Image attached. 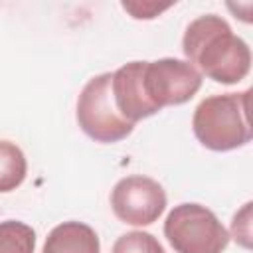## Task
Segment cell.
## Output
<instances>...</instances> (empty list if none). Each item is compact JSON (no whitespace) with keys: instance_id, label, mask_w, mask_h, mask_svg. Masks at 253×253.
<instances>
[{"instance_id":"6da1fadb","label":"cell","mask_w":253,"mask_h":253,"mask_svg":"<svg viewBox=\"0 0 253 253\" xmlns=\"http://www.w3.org/2000/svg\"><path fill=\"white\" fill-rule=\"evenodd\" d=\"M186 61L215 83L233 85L251 69V49L245 40L233 34L229 24L215 14L190 22L182 38Z\"/></svg>"},{"instance_id":"7a4b0ae2","label":"cell","mask_w":253,"mask_h":253,"mask_svg":"<svg viewBox=\"0 0 253 253\" xmlns=\"http://www.w3.org/2000/svg\"><path fill=\"white\" fill-rule=\"evenodd\" d=\"M249 95V89L243 93L211 95L196 107L192 128L202 146L225 152L245 146L251 140Z\"/></svg>"},{"instance_id":"3957f363","label":"cell","mask_w":253,"mask_h":253,"mask_svg":"<svg viewBox=\"0 0 253 253\" xmlns=\"http://www.w3.org/2000/svg\"><path fill=\"white\" fill-rule=\"evenodd\" d=\"M164 237L176 253H221L229 243L217 215L200 204L176 206L164 221Z\"/></svg>"},{"instance_id":"277c9868","label":"cell","mask_w":253,"mask_h":253,"mask_svg":"<svg viewBox=\"0 0 253 253\" xmlns=\"http://www.w3.org/2000/svg\"><path fill=\"white\" fill-rule=\"evenodd\" d=\"M113 73H99L91 77L77 99V123L81 130L95 142L113 144L126 138L134 125L128 123L115 107L111 93Z\"/></svg>"},{"instance_id":"5b68a950","label":"cell","mask_w":253,"mask_h":253,"mask_svg":"<svg viewBox=\"0 0 253 253\" xmlns=\"http://www.w3.org/2000/svg\"><path fill=\"white\" fill-rule=\"evenodd\" d=\"M142 85L150 103L162 111L164 107L190 101L202 87V73L186 59L162 57L144 61Z\"/></svg>"},{"instance_id":"8992f818","label":"cell","mask_w":253,"mask_h":253,"mask_svg":"<svg viewBox=\"0 0 253 253\" xmlns=\"http://www.w3.org/2000/svg\"><path fill=\"white\" fill-rule=\"evenodd\" d=\"M111 208L123 223L150 225L166 210V192L148 176H126L115 184Z\"/></svg>"},{"instance_id":"52a82bcc","label":"cell","mask_w":253,"mask_h":253,"mask_svg":"<svg viewBox=\"0 0 253 253\" xmlns=\"http://www.w3.org/2000/svg\"><path fill=\"white\" fill-rule=\"evenodd\" d=\"M142 67L144 61H130L119 67L111 79V93L117 111L128 121L138 123L158 113V109L146 97L142 85Z\"/></svg>"},{"instance_id":"ba28073f","label":"cell","mask_w":253,"mask_h":253,"mask_svg":"<svg viewBox=\"0 0 253 253\" xmlns=\"http://www.w3.org/2000/svg\"><path fill=\"white\" fill-rule=\"evenodd\" d=\"M42 253H101V243L91 225L63 221L47 233Z\"/></svg>"},{"instance_id":"9c48e42d","label":"cell","mask_w":253,"mask_h":253,"mask_svg":"<svg viewBox=\"0 0 253 253\" xmlns=\"http://www.w3.org/2000/svg\"><path fill=\"white\" fill-rule=\"evenodd\" d=\"M28 172V162L20 146L10 140H0V194L16 190Z\"/></svg>"},{"instance_id":"30bf717a","label":"cell","mask_w":253,"mask_h":253,"mask_svg":"<svg viewBox=\"0 0 253 253\" xmlns=\"http://www.w3.org/2000/svg\"><path fill=\"white\" fill-rule=\"evenodd\" d=\"M36 231L16 219L0 221V253H34Z\"/></svg>"},{"instance_id":"8fae6325","label":"cell","mask_w":253,"mask_h":253,"mask_svg":"<svg viewBox=\"0 0 253 253\" xmlns=\"http://www.w3.org/2000/svg\"><path fill=\"white\" fill-rule=\"evenodd\" d=\"M111 253H166V251L152 233L128 231L115 241Z\"/></svg>"},{"instance_id":"7c38bea8","label":"cell","mask_w":253,"mask_h":253,"mask_svg":"<svg viewBox=\"0 0 253 253\" xmlns=\"http://www.w3.org/2000/svg\"><path fill=\"white\" fill-rule=\"evenodd\" d=\"M251 202H247L243 206L241 211H237L233 215V221H231V237L241 243L243 247H251Z\"/></svg>"},{"instance_id":"4fadbf2b","label":"cell","mask_w":253,"mask_h":253,"mask_svg":"<svg viewBox=\"0 0 253 253\" xmlns=\"http://www.w3.org/2000/svg\"><path fill=\"white\" fill-rule=\"evenodd\" d=\"M123 8L126 10V12H130L132 14V18H136V20H150V18H156L160 12H164V10H168L170 8V4H164V6H160V4H146V2H138V4H130V2H123Z\"/></svg>"}]
</instances>
